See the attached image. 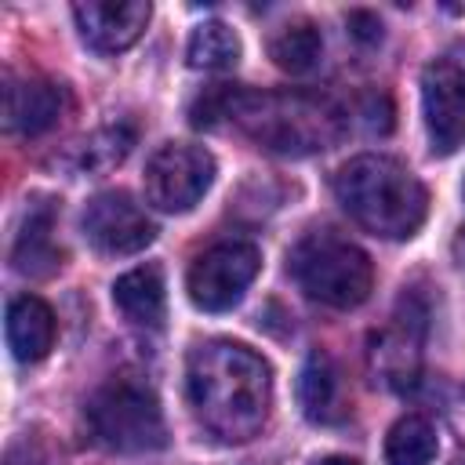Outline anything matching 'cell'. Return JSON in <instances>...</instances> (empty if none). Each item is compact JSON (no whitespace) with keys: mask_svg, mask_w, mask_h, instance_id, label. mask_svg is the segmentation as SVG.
<instances>
[{"mask_svg":"<svg viewBox=\"0 0 465 465\" xmlns=\"http://www.w3.org/2000/svg\"><path fill=\"white\" fill-rule=\"evenodd\" d=\"M193 127H236L251 142L280 156H309L341 134L334 105L302 91H254L240 84L207 87L193 109Z\"/></svg>","mask_w":465,"mask_h":465,"instance_id":"1","label":"cell"},{"mask_svg":"<svg viewBox=\"0 0 465 465\" xmlns=\"http://www.w3.org/2000/svg\"><path fill=\"white\" fill-rule=\"evenodd\" d=\"M185 396L196 421L222 443H247L262 432L272 407V367L262 352L211 338L185 360Z\"/></svg>","mask_w":465,"mask_h":465,"instance_id":"2","label":"cell"},{"mask_svg":"<svg viewBox=\"0 0 465 465\" xmlns=\"http://www.w3.org/2000/svg\"><path fill=\"white\" fill-rule=\"evenodd\" d=\"M334 196L360 229L381 240L414 236L429 214V193L421 178L407 163L381 153L345 160L334 174Z\"/></svg>","mask_w":465,"mask_h":465,"instance_id":"3","label":"cell"},{"mask_svg":"<svg viewBox=\"0 0 465 465\" xmlns=\"http://www.w3.org/2000/svg\"><path fill=\"white\" fill-rule=\"evenodd\" d=\"M287 269L305 298L331 309H356L374 291V265L367 251L331 229L302 236L287 254Z\"/></svg>","mask_w":465,"mask_h":465,"instance_id":"4","label":"cell"},{"mask_svg":"<svg viewBox=\"0 0 465 465\" xmlns=\"http://www.w3.org/2000/svg\"><path fill=\"white\" fill-rule=\"evenodd\" d=\"M94 443L113 454H149L167 447V425L156 392L138 374H113L87 400Z\"/></svg>","mask_w":465,"mask_h":465,"instance_id":"5","label":"cell"},{"mask_svg":"<svg viewBox=\"0 0 465 465\" xmlns=\"http://www.w3.org/2000/svg\"><path fill=\"white\" fill-rule=\"evenodd\" d=\"M211 182H214V156L203 145H189V142H167L163 149H156L142 174L145 200L163 214L193 211L211 189Z\"/></svg>","mask_w":465,"mask_h":465,"instance_id":"6","label":"cell"},{"mask_svg":"<svg viewBox=\"0 0 465 465\" xmlns=\"http://www.w3.org/2000/svg\"><path fill=\"white\" fill-rule=\"evenodd\" d=\"M258 269H262V251L254 243L222 240L203 254H196V262L189 265V276H185L189 302L203 312H225L254 283Z\"/></svg>","mask_w":465,"mask_h":465,"instance_id":"7","label":"cell"},{"mask_svg":"<svg viewBox=\"0 0 465 465\" xmlns=\"http://www.w3.org/2000/svg\"><path fill=\"white\" fill-rule=\"evenodd\" d=\"M421 116L436 156H450L465 145V73L450 58H436L421 69Z\"/></svg>","mask_w":465,"mask_h":465,"instance_id":"8","label":"cell"},{"mask_svg":"<svg viewBox=\"0 0 465 465\" xmlns=\"http://www.w3.org/2000/svg\"><path fill=\"white\" fill-rule=\"evenodd\" d=\"M80 225H84L87 243L102 254H138L156 236L153 218L124 189H109V193L91 196Z\"/></svg>","mask_w":465,"mask_h":465,"instance_id":"9","label":"cell"},{"mask_svg":"<svg viewBox=\"0 0 465 465\" xmlns=\"http://www.w3.org/2000/svg\"><path fill=\"white\" fill-rule=\"evenodd\" d=\"M153 7L145 0H87L73 4L76 29L84 44L98 54H120L127 51L149 25Z\"/></svg>","mask_w":465,"mask_h":465,"instance_id":"10","label":"cell"},{"mask_svg":"<svg viewBox=\"0 0 465 465\" xmlns=\"http://www.w3.org/2000/svg\"><path fill=\"white\" fill-rule=\"evenodd\" d=\"M69 109V91L47 76H7L4 87V124L15 134L36 138L51 131Z\"/></svg>","mask_w":465,"mask_h":465,"instance_id":"11","label":"cell"},{"mask_svg":"<svg viewBox=\"0 0 465 465\" xmlns=\"http://www.w3.org/2000/svg\"><path fill=\"white\" fill-rule=\"evenodd\" d=\"M421 338H425V309H411L403 302L400 312L392 316V323L381 334H374V341H371L374 371L396 389L414 385L418 363H421Z\"/></svg>","mask_w":465,"mask_h":465,"instance_id":"12","label":"cell"},{"mask_svg":"<svg viewBox=\"0 0 465 465\" xmlns=\"http://www.w3.org/2000/svg\"><path fill=\"white\" fill-rule=\"evenodd\" d=\"M4 331H7V349H11V356L18 360V363H36V360H44L47 352H51V345H54V312H51V305L44 302V298H36V294H18V298H11V305H7V323H4Z\"/></svg>","mask_w":465,"mask_h":465,"instance_id":"13","label":"cell"},{"mask_svg":"<svg viewBox=\"0 0 465 465\" xmlns=\"http://www.w3.org/2000/svg\"><path fill=\"white\" fill-rule=\"evenodd\" d=\"M113 305L120 309V316L127 323L156 331L167 316V287H163L160 265H138V269H127L124 276H116Z\"/></svg>","mask_w":465,"mask_h":465,"instance_id":"14","label":"cell"},{"mask_svg":"<svg viewBox=\"0 0 465 465\" xmlns=\"http://www.w3.org/2000/svg\"><path fill=\"white\" fill-rule=\"evenodd\" d=\"M51 229H54V200L40 196L29 203L25 218H22V229L15 236V251H11V262L18 272L25 276H47L54 265H58V247L51 240Z\"/></svg>","mask_w":465,"mask_h":465,"instance_id":"15","label":"cell"},{"mask_svg":"<svg viewBox=\"0 0 465 465\" xmlns=\"http://www.w3.org/2000/svg\"><path fill=\"white\" fill-rule=\"evenodd\" d=\"M298 400L309 421H338L341 418V381H338V367L327 352H309V360L302 363L298 374Z\"/></svg>","mask_w":465,"mask_h":465,"instance_id":"16","label":"cell"},{"mask_svg":"<svg viewBox=\"0 0 465 465\" xmlns=\"http://www.w3.org/2000/svg\"><path fill=\"white\" fill-rule=\"evenodd\" d=\"M320 54H323V36H320V29L309 18H298V22L280 25L272 33V40H269V58L283 73H291V76L312 73L316 62H320Z\"/></svg>","mask_w":465,"mask_h":465,"instance_id":"17","label":"cell"},{"mask_svg":"<svg viewBox=\"0 0 465 465\" xmlns=\"http://www.w3.org/2000/svg\"><path fill=\"white\" fill-rule=\"evenodd\" d=\"M436 450L440 436L425 414H403L385 436V465H432Z\"/></svg>","mask_w":465,"mask_h":465,"instance_id":"18","label":"cell"},{"mask_svg":"<svg viewBox=\"0 0 465 465\" xmlns=\"http://www.w3.org/2000/svg\"><path fill=\"white\" fill-rule=\"evenodd\" d=\"M131 145H134V127L131 124H109V127H98L87 138H80L69 149V163L80 174L84 171H109L131 153Z\"/></svg>","mask_w":465,"mask_h":465,"instance_id":"19","label":"cell"},{"mask_svg":"<svg viewBox=\"0 0 465 465\" xmlns=\"http://www.w3.org/2000/svg\"><path fill=\"white\" fill-rule=\"evenodd\" d=\"M185 58L193 69H232L240 62V36L225 22H200L189 33Z\"/></svg>","mask_w":465,"mask_h":465,"instance_id":"20","label":"cell"},{"mask_svg":"<svg viewBox=\"0 0 465 465\" xmlns=\"http://www.w3.org/2000/svg\"><path fill=\"white\" fill-rule=\"evenodd\" d=\"M349 29H352V36L363 40V44H371V40L381 36V22H378L371 11H352V15H349Z\"/></svg>","mask_w":465,"mask_h":465,"instance_id":"21","label":"cell"},{"mask_svg":"<svg viewBox=\"0 0 465 465\" xmlns=\"http://www.w3.org/2000/svg\"><path fill=\"white\" fill-rule=\"evenodd\" d=\"M316 465H360V461H352V458H341V454H331V458H323V461H316Z\"/></svg>","mask_w":465,"mask_h":465,"instance_id":"22","label":"cell"},{"mask_svg":"<svg viewBox=\"0 0 465 465\" xmlns=\"http://www.w3.org/2000/svg\"><path fill=\"white\" fill-rule=\"evenodd\" d=\"M458 465H465V458H458Z\"/></svg>","mask_w":465,"mask_h":465,"instance_id":"23","label":"cell"}]
</instances>
